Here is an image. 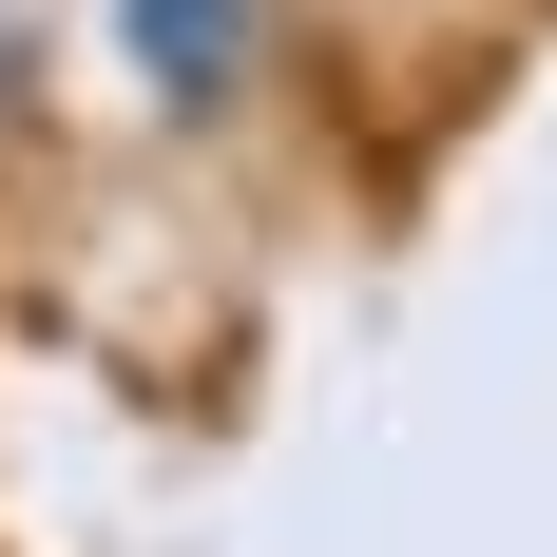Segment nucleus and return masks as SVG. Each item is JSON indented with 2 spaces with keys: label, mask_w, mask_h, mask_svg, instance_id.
Wrapping results in <instances>:
<instances>
[{
  "label": "nucleus",
  "mask_w": 557,
  "mask_h": 557,
  "mask_svg": "<svg viewBox=\"0 0 557 557\" xmlns=\"http://www.w3.org/2000/svg\"><path fill=\"white\" fill-rule=\"evenodd\" d=\"M270 39V0H115V58H135V97L154 115H212Z\"/></svg>",
  "instance_id": "1"
},
{
  "label": "nucleus",
  "mask_w": 557,
  "mask_h": 557,
  "mask_svg": "<svg viewBox=\"0 0 557 557\" xmlns=\"http://www.w3.org/2000/svg\"><path fill=\"white\" fill-rule=\"evenodd\" d=\"M0 58H20V0H0Z\"/></svg>",
  "instance_id": "2"
}]
</instances>
